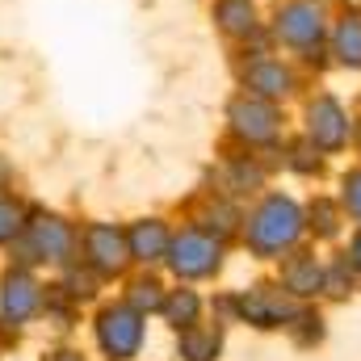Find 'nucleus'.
<instances>
[{"label":"nucleus","instance_id":"1","mask_svg":"<svg viewBox=\"0 0 361 361\" xmlns=\"http://www.w3.org/2000/svg\"><path fill=\"white\" fill-rule=\"evenodd\" d=\"M298 231H302L298 206H294L290 197H269V202L252 214V223H248V244H252V252L273 257V252L290 248V244L298 240Z\"/></svg>","mask_w":361,"mask_h":361},{"label":"nucleus","instance_id":"2","mask_svg":"<svg viewBox=\"0 0 361 361\" xmlns=\"http://www.w3.org/2000/svg\"><path fill=\"white\" fill-rule=\"evenodd\" d=\"M97 345L114 361H130L143 349V315L135 307H109L97 319Z\"/></svg>","mask_w":361,"mask_h":361},{"label":"nucleus","instance_id":"3","mask_svg":"<svg viewBox=\"0 0 361 361\" xmlns=\"http://www.w3.org/2000/svg\"><path fill=\"white\" fill-rule=\"evenodd\" d=\"M169 252H173L169 261H173V269L180 277H210L219 269V244L210 235H202V231H185L180 240H173Z\"/></svg>","mask_w":361,"mask_h":361},{"label":"nucleus","instance_id":"4","mask_svg":"<svg viewBox=\"0 0 361 361\" xmlns=\"http://www.w3.org/2000/svg\"><path fill=\"white\" fill-rule=\"evenodd\" d=\"M307 118H311V139H315L319 147H328V152L345 147V139H349V122H345V109H341L332 97L315 101Z\"/></svg>","mask_w":361,"mask_h":361},{"label":"nucleus","instance_id":"5","mask_svg":"<svg viewBox=\"0 0 361 361\" xmlns=\"http://www.w3.org/2000/svg\"><path fill=\"white\" fill-rule=\"evenodd\" d=\"M85 248H89V261L97 265L101 273H118L126 265V240H122V231H114V227H105V223H97L89 227V235H85Z\"/></svg>","mask_w":361,"mask_h":361},{"label":"nucleus","instance_id":"6","mask_svg":"<svg viewBox=\"0 0 361 361\" xmlns=\"http://www.w3.org/2000/svg\"><path fill=\"white\" fill-rule=\"evenodd\" d=\"M38 307H42V290H38V281L30 277V273H8L4 277V315L13 319V324H25L30 315H38Z\"/></svg>","mask_w":361,"mask_h":361},{"label":"nucleus","instance_id":"7","mask_svg":"<svg viewBox=\"0 0 361 361\" xmlns=\"http://www.w3.org/2000/svg\"><path fill=\"white\" fill-rule=\"evenodd\" d=\"M231 118H235V130L240 135H248L252 143H265V139H273L277 135V122H273V109H265L261 101H240L235 109H231Z\"/></svg>","mask_w":361,"mask_h":361},{"label":"nucleus","instance_id":"8","mask_svg":"<svg viewBox=\"0 0 361 361\" xmlns=\"http://www.w3.org/2000/svg\"><path fill=\"white\" fill-rule=\"evenodd\" d=\"M281 38L286 42H311V38H319V13L315 8H307V4H294V8H286L281 13Z\"/></svg>","mask_w":361,"mask_h":361},{"label":"nucleus","instance_id":"9","mask_svg":"<svg viewBox=\"0 0 361 361\" xmlns=\"http://www.w3.org/2000/svg\"><path fill=\"white\" fill-rule=\"evenodd\" d=\"M34 244H38V252H42L47 261H63L68 248H72V231H68L59 219H42V223L34 227Z\"/></svg>","mask_w":361,"mask_h":361},{"label":"nucleus","instance_id":"10","mask_svg":"<svg viewBox=\"0 0 361 361\" xmlns=\"http://www.w3.org/2000/svg\"><path fill=\"white\" fill-rule=\"evenodd\" d=\"M130 252L139 257V261H160L164 252H169V231L152 219V223H139L135 231H130Z\"/></svg>","mask_w":361,"mask_h":361},{"label":"nucleus","instance_id":"11","mask_svg":"<svg viewBox=\"0 0 361 361\" xmlns=\"http://www.w3.org/2000/svg\"><path fill=\"white\" fill-rule=\"evenodd\" d=\"M177 328H193L197 324V311H202V302H197V294L193 290H177L173 298H164V307H160Z\"/></svg>","mask_w":361,"mask_h":361},{"label":"nucleus","instance_id":"12","mask_svg":"<svg viewBox=\"0 0 361 361\" xmlns=\"http://www.w3.org/2000/svg\"><path fill=\"white\" fill-rule=\"evenodd\" d=\"M336 51L345 63H361V21L357 17H345V25L336 30Z\"/></svg>","mask_w":361,"mask_h":361},{"label":"nucleus","instance_id":"13","mask_svg":"<svg viewBox=\"0 0 361 361\" xmlns=\"http://www.w3.org/2000/svg\"><path fill=\"white\" fill-rule=\"evenodd\" d=\"M248 85H252L257 92H269V97H273V92H286L290 76H286L277 63H261V68H252V72H248Z\"/></svg>","mask_w":361,"mask_h":361},{"label":"nucleus","instance_id":"14","mask_svg":"<svg viewBox=\"0 0 361 361\" xmlns=\"http://www.w3.org/2000/svg\"><path fill=\"white\" fill-rule=\"evenodd\" d=\"M315 286H319V269H315V261H298V265L286 269V290H294V294H311Z\"/></svg>","mask_w":361,"mask_h":361},{"label":"nucleus","instance_id":"15","mask_svg":"<svg viewBox=\"0 0 361 361\" xmlns=\"http://www.w3.org/2000/svg\"><path fill=\"white\" fill-rule=\"evenodd\" d=\"M130 307H135L139 315H143V307H147V311H160V307H164L160 286H156V281H139V286H135V294H130Z\"/></svg>","mask_w":361,"mask_h":361},{"label":"nucleus","instance_id":"16","mask_svg":"<svg viewBox=\"0 0 361 361\" xmlns=\"http://www.w3.org/2000/svg\"><path fill=\"white\" fill-rule=\"evenodd\" d=\"M219 17H223L227 30H252V8L240 4V0H227V4L219 8Z\"/></svg>","mask_w":361,"mask_h":361},{"label":"nucleus","instance_id":"17","mask_svg":"<svg viewBox=\"0 0 361 361\" xmlns=\"http://www.w3.org/2000/svg\"><path fill=\"white\" fill-rule=\"evenodd\" d=\"M17 231H21V206L8 202V197H0V244L13 240Z\"/></svg>","mask_w":361,"mask_h":361},{"label":"nucleus","instance_id":"18","mask_svg":"<svg viewBox=\"0 0 361 361\" xmlns=\"http://www.w3.org/2000/svg\"><path fill=\"white\" fill-rule=\"evenodd\" d=\"M180 345H185L189 361H210L214 357V349H219V336H185Z\"/></svg>","mask_w":361,"mask_h":361},{"label":"nucleus","instance_id":"19","mask_svg":"<svg viewBox=\"0 0 361 361\" xmlns=\"http://www.w3.org/2000/svg\"><path fill=\"white\" fill-rule=\"evenodd\" d=\"M345 206H349L353 219H361V173H353V177L345 180Z\"/></svg>","mask_w":361,"mask_h":361},{"label":"nucleus","instance_id":"20","mask_svg":"<svg viewBox=\"0 0 361 361\" xmlns=\"http://www.w3.org/2000/svg\"><path fill=\"white\" fill-rule=\"evenodd\" d=\"M47 361H80V357H76V353H51Z\"/></svg>","mask_w":361,"mask_h":361},{"label":"nucleus","instance_id":"21","mask_svg":"<svg viewBox=\"0 0 361 361\" xmlns=\"http://www.w3.org/2000/svg\"><path fill=\"white\" fill-rule=\"evenodd\" d=\"M353 261H357V265H361V235H357V240H353Z\"/></svg>","mask_w":361,"mask_h":361}]
</instances>
